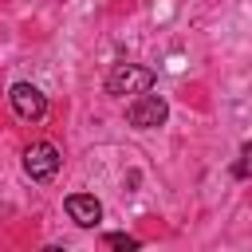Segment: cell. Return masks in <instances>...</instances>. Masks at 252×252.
I'll return each mask as SVG.
<instances>
[{
    "label": "cell",
    "mask_w": 252,
    "mask_h": 252,
    "mask_svg": "<svg viewBox=\"0 0 252 252\" xmlns=\"http://www.w3.org/2000/svg\"><path fill=\"white\" fill-rule=\"evenodd\" d=\"M24 173L32 181H51L59 173V150L51 142H32L24 150Z\"/></svg>",
    "instance_id": "7a4b0ae2"
},
{
    "label": "cell",
    "mask_w": 252,
    "mask_h": 252,
    "mask_svg": "<svg viewBox=\"0 0 252 252\" xmlns=\"http://www.w3.org/2000/svg\"><path fill=\"white\" fill-rule=\"evenodd\" d=\"M232 177H252V146L240 150V158H236V165H232Z\"/></svg>",
    "instance_id": "52a82bcc"
},
{
    "label": "cell",
    "mask_w": 252,
    "mask_h": 252,
    "mask_svg": "<svg viewBox=\"0 0 252 252\" xmlns=\"http://www.w3.org/2000/svg\"><path fill=\"white\" fill-rule=\"evenodd\" d=\"M165 114H169V106H165L161 94H138V98L130 102V110H126L130 126H138V130H154V126H161Z\"/></svg>",
    "instance_id": "277c9868"
},
{
    "label": "cell",
    "mask_w": 252,
    "mask_h": 252,
    "mask_svg": "<svg viewBox=\"0 0 252 252\" xmlns=\"http://www.w3.org/2000/svg\"><path fill=\"white\" fill-rule=\"evenodd\" d=\"M67 213H71V220L83 224V228H94V224L102 220V205H98L91 193H71V197H67Z\"/></svg>",
    "instance_id": "5b68a950"
},
{
    "label": "cell",
    "mask_w": 252,
    "mask_h": 252,
    "mask_svg": "<svg viewBox=\"0 0 252 252\" xmlns=\"http://www.w3.org/2000/svg\"><path fill=\"white\" fill-rule=\"evenodd\" d=\"M43 252H63V248H59V244H47V248H43Z\"/></svg>",
    "instance_id": "ba28073f"
},
{
    "label": "cell",
    "mask_w": 252,
    "mask_h": 252,
    "mask_svg": "<svg viewBox=\"0 0 252 252\" xmlns=\"http://www.w3.org/2000/svg\"><path fill=\"white\" fill-rule=\"evenodd\" d=\"M8 102H12V110H16L24 122H39V118L47 114V98H43V91L32 87V83H16V87L8 91Z\"/></svg>",
    "instance_id": "3957f363"
},
{
    "label": "cell",
    "mask_w": 252,
    "mask_h": 252,
    "mask_svg": "<svg viewBox=\"0 0 252 252\" xmlns=\"http://www.w3.org/2000/svg\"><path fill=\"white\" fill-rule=\"evenodd\" d=\"M154 87V71L150 67H138V63H118L110 75H106V91L126 98V94H150Z\"/></svg>",
    "instance_id": "6da1fadb"
},
{
    "label": "cell",
    "mask_w": 252,
    "mask_h": 252,
    "mask_svg": "<svg viewBox=\"0 0 252 252\" xmlns=\"http://www.w3.org/2000/svg\"><path fill=\"white\" fill-rule=\"evenodd\" d=\"M102 252H138V240L126 236V232H110V236L102 240Z\"/></svg>",
    "instance_id": "8992f818"
}]
</instances>
